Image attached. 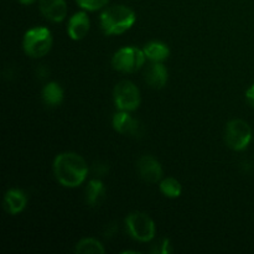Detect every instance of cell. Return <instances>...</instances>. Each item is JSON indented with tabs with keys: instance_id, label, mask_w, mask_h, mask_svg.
Returning a JSON list of instances; mask_svg holds the SVG:
<instances>
[{
	"instance_id": "1",
	"label": "cell",
	"mask_w": 254,
	"mask_h": 254,
	"mask_svg": "<svg viewBox=\"0 0 254 254\" xmlns=\"http://www.w3.org/2000/svg\"><path fill=\"white\" fill-rule=\"evenodd\" d=\"M52 169L60 185L69 189L82 185L86 181L89 171L87 161L79 154L72 151L59 154L55 158Z\"/></svg>"
},
{
	"instance_id": "2",
	"label": "cell",
	"mask_w": 254,
	"mask_h": 254,
	"mask_svg": "<svg viewBox=\"0 0 254 254\" xmlns=\"http://www.w3.org/2000/svg\"><path fill=\"white\" fill-rule=\"evenodd\" d=\"M135 20V12L126 5H112L106 7L99 16L101 29L107 36L124 34L133 27Z\"/></svg>"
},
{
	"instance_id": "3",
	"label": "cell",
	"mask_w": 254,
	"mask_h": 254,
	"mask_svg": "<svg viewBox=\"0 0 254 254\" xmlns=\"http://www.w3.org/2000/svg\"><path fill=\"white\" fill-rule=\"evenodd\" d=\"M52 34L45 26H36L29 29L22 39V49L25 54L32 59H41L46 56L52 49Z\"/></svg>"
},
{
	"instance_id": "4",
	"label": "cell",
	"mask_w": 254,
	"mask_h": 254,
	"mask_svg": "<svg viewBox=\"0 0 254 254\" xmlns=\"http://www.w3.org/2000/svg\"><path fill=\"white\" fill-rule=\"evenodd\" d=\"M146 56L143 50L134 46H126L114 52L112 57V66L122 73H134L145 64Z\"/></svg>"
},
{
	"instance_id": "5",
	"label": "cell",
	"mask_w": 254,
	"mask_h": 254,
	"mask_svg": "<svg viewBox=\"0 0 254 254\" xmlns=\"http://www.w3.org/2000/svg\"><path fill=\"white\" fill-rule=\"evenodd\" d=\"M126 227L131 238L139 242H150L156 233L153 218L144 212H131L126 218Z\"/></svg>"
},
{
	"instance_id": "6",
	"label": "cell",
	"mask_w": 254,
	"mask_h": 254,
	"mask_svg": "<svg viewBox=\"0 0 254 254\" xmlns=\"http://www.w3.org/2000/svg\"><path fill=\"white\" fill-rule=\"evenodd\" d=\"M113 99L118 111L130 113V112L136 111L140 106V91L131 81L123 79L114 87Z\"/></svg>"
},
{
	"instance_id": "7",
	"label": "cell",
	"mask_w": 254,
	"mask_h": 254,
	"mask_svg": "<svg viewBox=\"0 0 254 254\" xmlns=\"http://www.w3.org/2000/svg\"><path fill=\"white\" fill-rule=\"evenodd\" d=\"M252 140V129L243 119H232L225 129V141L230 149L242 151L247 149Z\"/></svg>"
},
{
	"instance_id": "8",
	"label": "cell",
	"mask_w": 254,
	"mask_h": 254,
	"mask_svg": "<svg viewBox=\"0 0 254 254\" xmlns=\"http://www.w3.org/2000/svg\"><path fill=\"white\" fill-rule=\"evenodd\" d=\"M112 124H113L114 130L123 135L136 136V138L143 135V126L138 119L133 118L129 112H117L112 119Z\"/></svg>"
},
{
	"instance_id": "9",
	"label": "cell",
	"mask_w": 254,
	"mask_h": 254,
	"mask_svg": "<svg viewBox=\"0 0 254 254\" xmlns=\"http://www.w3.org/2000/svg\"><path fill=\"white\" fill-rule=\"evenodd\" d=\"M138 173L148 184H158L163 179V166L158 159L151 155H143L138 160Z\"/></svg>"
},
{
	"instance_id": "10",
	"label": "cell",
	"mask_w": 254,
	"mask_h": 254,
	"mask_svg": "<svg viewBox=\"0 0 254 254\" xmlns=\"http://www.w3.org/2000/svg\"><path fill=\"white\" fill-rule=\"evenodd\" d=\"M39 9L42 16L52 22H61L67 16L66 0H39Z\"/></svg>"
},
{
	"instance_id": "11",
	"label": "cell",
	"mask_w": 254,
	"mask_h": 254,
	"mask_svg": "<svg viewBox=\"0 0 254 254\" xmlns=\"http://www.w3.org/2000/svg\"><path fill=\"white\" fill-rule=\"evenodd\" d=\"M89 29H91V21H89L86 10L72 15L67 24V34H68L69 39L74 40V41L84 39L89 32Z\"/></svg>"
},
{
	"instance_id": "12",
	"label": "cell",
	"mask_w": 254,
	"mask_h": 254,
	"mask_svg": "<svg viewBox=\"0 0 254 254\" xmlns=\"http://www.w3.org/2000/svg\"><path fill=\"white\" fill-rule=\"evenodd\" d=\"M146 84L154 89H161L166 86L169 79L168 68L163 62H153L144 73Z\"/></svg>"
},
{
	"instance_id": "13",
	"label": "cell",
	"mask_w": 254,
	"mask_h": 254,
	"mask_svg": "<svg viewBox=\"0 0 254 254\" xmlns=\"http://www.w3.org/2000/svg\"><path fill=\"white\" fill-rule=\"evenodd\" d=\"M27 205V196L20 189H10L5 192L4 208L10 215H17L22 212Z\"/></svg>"
},
{
	"instance_id": "14",
	"label": "cell",
	"mask_w": 254,
	"mask_h": 254,
	"mask_svg": "<svg viewBox=\"0 0 254 254\" xmlns=\"http://www.w3.org/2000/svg\"><path fill=\"white\" fill-rule=\"evenodd\" d=\"M84 197H86L87 205L91 207H97L103 202L106 197V186L99 179H92L86 186L84 191Z\"/></svg>"
},
{
	"instance_id": "15",
	"label": "cell",
	"mask_w": 254,
	"mask_h": 254,
	"mask_svg": "<svg viewBox=\"0 0 254 254\" xmlns=\"http://www.w3.org/2000/svg\"><path fill=\"white\" fill-rule=\"evenodd\" d=\"M146 59L151 62H164L170 56V49L161 41H150L143 49Z\"/></svg>"
},
{
	"instance_id": "16",
	"label": "cell",
	"mask_w": 254,
	"mask_h": 254,
	"mask_svg": "<svg viewBox=\"0 0 254 254\" xmlns=\"http://www.w3.org/2000/svg\"><path fill=\"white\" fill-rule=\"evenodd\" d=\"M42 101L50 107H57L64 102V89L57 82H49L42 88Z\"/></svg>"
},
{
	"instance_id": "17",
	"label": "cell",
	"mask_w": 254,
	"mask_h": 254,
	"mask_svg": "<svg viewBox=\"0 0 254 254\" xmlns=\"http://www.w3.org/2000/svg\"><path fill=\"white\" fill-rule=\"evenodd\" d=\"M74 252L77 254H104L106 248L96 238L86 237L76 243Z\"/></svg>"
},
{
	"instance_id": "18",
	"label": "cell",
	"mask_w": 254,
	"mask_h": 254,
	"mask_svg": "<svg viewBox=\"0 0 254 254\" xmlns=\"http://www.w3.org/2000/svg\"><path fill=\"white\" fill-rule=\"evenodd\" d=\"M159 188H160V191L164 193V196L169 198L180 197L181 192H183V186H181L180 181L176 180L175 178L161 179Z\"/></svg>"
},
{
	"instance_id": "19",
	"label": "cell",
	"mask_w": 254,
	"mask_h": 254,
	"mask_svg": "<svg viewBox=\"0 0 254 254\" xmlns=\"http://www.w3.org/2000/svg\"><path fill=\"white\" fill-rule=\"evenodd\" d=\"M77 5L86 11H97L106 6L109 0H76Z\"/></svg>"
},
{
	"instance_id": "20",
	"label": "cell",
	"mask_w": 254,
	"mask_h": 254,
	"mask_svg": "<svg viewBox=\"0 0 254 254\" xmlns=\"http://www.w3.org/2000/svg\"><path fill=\"white\" fill-rule=\"evenodd\" d=\"M151 252L156 253V254H169L173 252L171 250V245H170V241L168 238H163V240L159 241L156 245H154L153 250Z\"/></svg>"
},
{
	"instance_id": "21",
	"label": "cell",
	"mask_w": 254,
	"mask_h": 254,
	"mask_svg": "<svg viewBox=\"0 0 254 254\" xmlns=\"http://www.w3.org/2000/svg\"><path fill=\"white\" fill-rule=\"evenodd\" d=\"M109 168H108V164L106 163H102V161H96L93 164V173L96 174L97 176H103L108 173Z\"/></svg>"
},
{
	"instance_id": "22",
	"label": "cell",
	"mask_w": 254,
	"mask_h": 254,
	"mask_svg": "<svg viewBox=\"0 0 254 254\" xmlns=\"http://www.w3.org/2000/svg\"><path fill=\"white\" fill-rule=\"evenodd\" d=\"M246 98H247L248 103L254 108V83L246 92Z\"/></svg>"
},
{
	"instance_id": "23",
	"label": "cell",
	"mask_w": 254,
	"mask_h": 254,
	"mask_svg": "<svg viewBox=\"0 0 254 254\" xmlns=\"http://www.w3.org/2000/svg\"><path fill=\"white\" fill-rule=\"evenodd\" d=\"M117 232V226L114 225V223H112V225H109L108 227L106 228V231H104V236H106L107 238L112 237V236L116 235Z\"/></svg>"
},
{
	"instance_id": "24",
	"label": "cell",
	"mask_w": 254,
	"mask_h": 254,
	"mask_svg": "<svg viewBox=\"0 0 254 254\" xmlns=\"http://www.w3.org/2000/svg\"><path fill=\"white\" fill-rule=\"evenodd\" d=\"M47 73H49V69H47L44 64L37 68V74H41V78H45V77L47 76Z\"/></svg>"
},
{
	"instance_id": "25",
	"label": "cell",
	"mask_w": 254,
	"mask_h": 254,
	"mask_svg": "<svg viewBox=\"0 0 254 254\" xmlns=\"http://www.w3.org/2000/svg\"><path fill=\"white\" fill-rule=\"evenodd\" d=\"M17 1L22 5H31V4H34L36 0H17Z\"/></svg>"
},
{
	"instance_id": "26",
	"label": "cell",
	"mask_w": 254,
	"mask_h": 254,
	"mask_svg": "<svg viewBox=\"0 0 254 254\" xmlns=\"http://www.w3.org/2000/svg\"><path fill=\"white\" fill-rule=\"evenodd\" d=\"M123 253L127 254V253H138V252H135V251H124Z\"/></svg>"
}]
</instances>
